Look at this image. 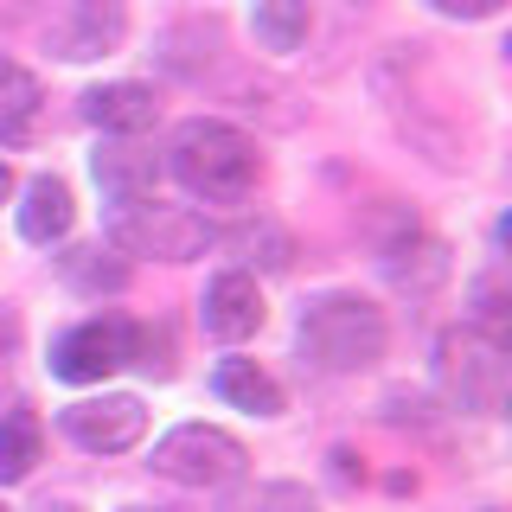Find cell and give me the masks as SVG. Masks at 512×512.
Wrapping results in <instances>:
<instances>
[{
	"label": "cell",
	"mask_w": 512,
	"mask_h": 512,
	"mask_svg": "<svg viewBox=\"0 0 512 512\" xmlns=\"http://www.w3.org/2000/svg\"><path fill=\"white\" fill-rule=\"evenodd\" d=\"M167 173L205 205H244L256 180H263V154H256V141L244 128H231L218 116H192L167 141Z\"/></svg>",
	"instance_id": "cell-1"
},
{
	"label": "cell",
	"mask_w": 512,
	"mask_h": 512,
	"mask_svg": "<svg viewBox=\"0 0 512 512\" xmlns=\"http://www.w3.org/2000/svg\"><path fill=\"white\" fill-rule=\"evenodd\" d=\"M301 359H314L320 372H372L391 346L384 308H372L365 295H314L301 308Z\"/></svg>",
	"instance_id": "cell-2"
},
{
	"label": "cell",
	"mask_w": 512,
	"mask_h": 512,
	"mask_svg": "<svg viewBox=\"0 0 512 512\" xmlns=\"http://www.w3.org/2000/svg\"><path fill=\"white\" fill-rule=\"evenodd\" d=\"M109 250L128 256H154V263H199L218 244V224L186 205H160V199H135V205H109L103 218Z\"/></svg>",
	"instance_id": "cell-3"
},
{
	"label": "cell",
	"mask_w": 512,
	"mask_h": 512,
	"mask_svg": "<svg viewBox=\"0 0 512 512\" xmlns=\"http://www.w3.org/2000/svg\"><path fill=\"white\" fill-rule=\"evenodd\" d=\"M506 378H512V359H506V340L480 333L474 320L448 327L436 340V384L455 410L468 416H500L506 410Z\"/></svg>",
	"instance_id": "cell-4"
},
{
	"label": "cell",
	"mask_w": 512,
	"mask_h": 512,
	"mask_svg": "<svg viewBox=\"0 0 512 512\" xmlns=\"http://www.w3.org/2000/svg\"><path fill=\"white\" fill-rule=\"evenodd\" d=\"M244 442L231 436V429H212V423H180L167 429V436L154 442V461L148 468L160 480H173V487H231L237 474H244Z\"/></svg>",
	"instance_id": "cell-5"
},
{
	"label": "cell",
	"mask_w": 512,
	"mask_h": 512,
	"mask_svg": "<svg viewBox=\"0 0 512 512\" xmlns=\"http://www.w3.org/2000/svg\"><path fill=\"white\" fill-rule=\"evenodd\" d=\"M64 436H71L84 455H128L141 436H148V404L141 397H84V404H71L58 416Z\"/></svg>",
	"instance_id": "cell-6"
},
{
	"label": "cell",
	"mask_w": 512,
	"mask_h": 512,
	"mask_svg": "<svg viewBox=\"0 0 512 512\" xmlns=\"http://www.w3.org/2000/svg\"><path fill=\"white\" fill-rule=\"evenodd\" d=\"M128 365V320H84L52 340V378L64 384H103Z\"/></svg>",
	"instance_id": "cell-7"
},
{
	"label": "cell",
	"mask_w": 512,
	"mask_h": 512,
	"mask_svg": "<svg viewBox=\"0 0 512 512\" xmlns=\"http://www.w3.org/2000/svg\"><path fill=\"white\" fill-rule=\"evenodd\" d=\"M122 39H128V0H71V13L58 26V58L90 64L122 52Z\"/></svg>",
	"instance_id": "cell-8"
},
{
	"label": "cell",
	"mask_w": 512,
	"mask_h": 512,
	"mask_svg": "<svg viewBox=\"0 0 512 512\" xmlns=\"http://www.w3.org/2000/svg\"><path fill=\"white\" fill-rule=\"evenodd\" d=\"M199 327L212 333V340H224V346L250 340V333L263 327V295H256V282L244 276V269H224V276H212V282H205Z\"/></svg>",
	"instance_id": "cell-9"
},
{
	"label": "cell",
	"mask_w": 512,
	"mask_h": 512,
	"mask_svg": "<svg viewBox=\"0 0 512 512\" xmlns=\"http://www.w3.org/2000/svg\"><path fill=\"white\" fill-rule=\"evenodd\" d=\"M90 173H96V186H103L109 205H135V199H154L160 160L141 148L135 135H109L103 148L90 154Z\"/></svg>",
	"instance_id": "cell-10"
},
{
	"label": "cell",
	"mask_w": 512,
	"mask_h": 512,
	"mask_svg": "<svg viewBox=\"0 0 512 512\" xmlns=\"http://www.w3.org/2000/svg\"><path fill=\"white\" fill-rule=\"evenodd\" d=\"M84 122H96L103 135H148L160 122V96L154 84H96L84 90Z\"/></svg>",
	"instance_id": "cell-11"
},
{
	"label": "cell",
	"mask_w": 512,
	"mask_h": 512,
	"mask_svg": "<svg viewBox=\"0 0 512 512\" xmlns=\"http://www.w3.org/2000/svg\"><path fill=\"white\" fill-rule=\"evenodd\" d=\"M71 224H77L71 186H64L58 173H39V180L26 186V199H20V237H26V244H39V250H52V244L71 237Z\"/></svg>",
	"instance_id": "cell-12"
},
{
	"label": "cell",
	"mask_w": 512,
	"mask_h": 512,
	"mask_svg": "<svg viewBox=\"0 0 512 512\" xmlns=\"http://www.w3.org/2000/svg\"><path fill=\"white\" fill-rule=\"evenodd\" d=\"M39 103H45V90H39V77L26 71V64H13V58H0V141H32V128H39Z\"/></svg>",
	"instance_id": "cell-13"
},
{
	"label": "cell",
	"mask_w": 512,
	"mask_h": 512,
	"mask_svg": "<svg viewBox=\"0 0 512 512\" xmlns=\"http://www.w3.org/2000/svg\"><path fill=\"white\" fill-rule=\"evenodd\" d=\"M39 455H45L39 416H32L26 404H13L7 416H0V487H20V480L39 468Z\"/></svg>",
	"instance_id": "cell-14"
},
{
	"label": "cell",
	"mask_w": 512,
	"mask_h": 512,
	"mask_svg": "<svg viewBox=\"0 0 512 512\" xmlns=\"http://www.w3.org/2000/svg\"><path fill=\"white\" fill-rule=\"evenodd\" d=\"M212 384H218L224 404H237V410H250V416H282V384L269 378L256 359H224Z\"/></svg>",
	"instance_id": "cell-15"
},
{
	"label": "cell",
	"mask_w": 512,
	"mask_h": 512,
	"mask_svg": "<svg viewBox=\"0 0 512 512\" xmlns=\"http://www.w3.org/2000/svg\"><path fill=\"white\" fill-rule=\"evenodd\" d=\"M58 269H64V282H71L77 295H122V288H128V263H122V256H109L103 244L64 250Z\"/></svg>",
	"instance_id": "cell-16"
},
{
	"label": "cell",
	"mask_w": 512,
	"mask_h": 512,
	"mask_svg": "<svg viewBox=\"0 0 512 512\" xmlns=\"http://www.w3.org/2000/svg\"><path fill=\"white\" fill-rule=\"evenodd\" d=\"M384 269H391L397 288H416V295H423L429 282L448 276V250L442 244H416V231H410V237H397V244L384 250Z\"/></svg>",
	"instance_id": "cell-17"
},
{
	"label": "cell",
	"mask_w": 512,
	"mask_h": 512,
	"mask_svg": "<svg viewBox=\"0 0 512 512\" xmlns=\"http://www.w3.org/2000/svg\"><path fill=\"white\" fill-rule=\"evenodd\" d=\"M308 20H314V0H256V39H263V52H295L308 39Z\"/></svg>",
	"instance_id": "cell-18"
},
{
	"label": "cell",
	"mask_w": 512,
	"mask_h": 512,
	"mask_svg": "<svg viewBox=\"0 0 512 512\" xmlns=\"http://www.w3.org/2000/svg\"><path fill=\"white\" fill-rule=\"evenodd\" d=\"M231 250H244V263H256V269H288V256H295V244H288V231L276 218H244L231 231Z\"/></svg>",
	"instance_id": "cell-19"
},
{
	"label": "cell",
	"mask_w": 512,
	"mask_h": 512,
	"mask_svg": "<svg viewBox=\"0 0 512 512\" xmlns=\"http://www.w3.org/2000/svg\"><path fill=\"white\" fill-rule=\"evenodd\" d=\"M128 365H148V372L167 378L173 372V346L160 327H141V320H128Z\"/></svg>",
	"instance_id": "cell-20"
},
{
	"label": "cell",
	"mask_w": 512,
	"mask_h": 512,
	"mask_svg": "<svg viewBox=\"0 0 512 512\" xmlns=\"http://www.w3.org/2000/svg\"><path fill=\"white\" fill-rule=\"evenodd\" d=\"M250 512H314V500L301 487H288V480H276V487H256Z\"/></svg>",
	"instance_id": "cell-21"
},
{
	"label": "cell",
	"mask_w": 512,
	"mask_h": 512,
	"mask_svg": "<svg viewBox=\"0 0 512 512\" xmlns=\"http://www.w3.org/2000/svg\"><path fill=\"white\" fill-rule=\"evenodd\" d=\"M436 13H448V20H487V13H500L506 0H429Z\"/></svg>",
	"instance_id": "cell-22"
},
{
	"label": "cell",
	"mask_w": 512,
	"mask_h": 512,
	"mask_svg": "<svg viewBox=\"0 0 512 512\" xmlns=\"http://www.w3.org/2000/svg\"><path fill=\"white\" fill-rule=\"evenodd\" d=\"M13 346H20V314H13V308H0V359H7Z\"/></svg>",
	"instance_id": "cell-23"
},
{
	"label": "cell",
	"mask_w": 512,
	"mask_h": 512,
	"mask_svg": "<svg viewBox=\"0 0 512 512\" xmlns=\"http://www.w3.org/2000/svg\"><path fill=\"white\" fill-rule=\"evenodd\" d=\"M7 199H13V167L0 160V205H7Z\"/></svg>",
	"instance_id": "cell-24"
},
{
	"label": "cell",
	"mask_w": 512,
	"mask_h": 512,
	"mask_svg": "<svg viewBox=\"0 0 512 512\" xmlns=\"http://www.w3.org/2000/svg\"><path fill=\"white\" fill-rule=\"evenodd\" d=\"M39 512H77V506H64V500H45V506H39Z\"/></svg>",
	"instance_id": "cell-25"
},
{
	"label": "cell",
	"mask_w": 512,
	"mask_h": 512,
	"mask_svg": "<svg viewBox=\"0 0 512 512\" xmlns=\"http://www.w3.org/2000/svg\"><path fill=\"white\" fill-rule=\"evenodd\" d=\"M122 512H160V506H122Z\"/></svg>",
	"instance_id": "cell-26"
},
{
	"label": "cell",
	"mask_w": 512,
	"mask_h": 512,
	"mask_svg": "<svg viewBox=\"0 0 512 512\" xmlns=\"http://www.w3.org/2000/svg\"><path fill=\"white\" fill-rule=\"evenodd\" d=\"M0 512H7V506H0Z\"/></svg>",
	"instance_id": "cell-27"
}]
</instances>
